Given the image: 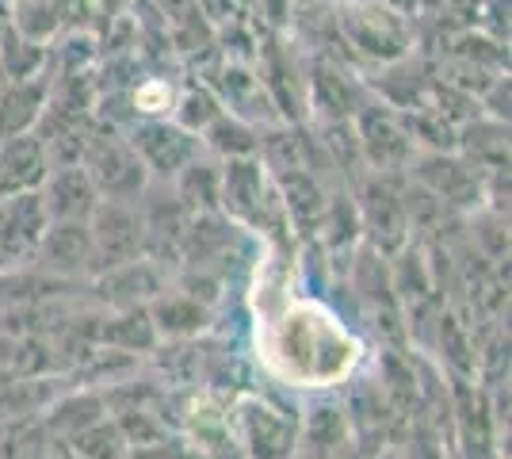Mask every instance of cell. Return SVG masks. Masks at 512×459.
Wrapping results in <instances>:
<instances>
[{"instance_id":"e0dca14e","label":"cell","mask_w":512,"mask_h":459,"mask_svg":"<svg viewBox=\"0 0 512 459\" xmlns=\"http://www.w3.org/2000/svg\"><path fill=\"white\" fill-rule=\"evenodd\" d=\"M146 314H150L157 341H199V333L211 326V306H203L172 284L146 306Z\"/></svg>"},{"instance_id":"4fadbf2b","label":"cell","mask_w":512,"mask_h":459,"mask_svg":"<svg viewBox=\"0 0 512 459\" xmlns=\"http://www.w3.org/2000/svg\"><path fill=\"white\" fill-rule=\"evenodd\" d=\"M88 287H92V299L100 303V310H130V306H150L169 287V272L161 264H153L150 257H142V261L96 272Z\"/></svg>"},{"instance_id":"8992f818","label":"cell","mask_w":512,"mask_h":459,"mask_svg":"<svg viewBox=\"0 0 512 459\" xmlns=\"http://www.w3.org/2000/svg\"><path fill=\"white\" fill-rule=\"evenodd\" d=\"M81 165H85L88 180L96 184L100 199H127V203H134L150 188V176L142 169L138 153L130 150L127 134L115 131V127H104V123H96V134L88 142Z\"/></svg>"},{"instance_id":"7c38bea8","label":"cell","mask_w":512,"mask_h":459,"mask_svg":"<svg viewBox=\"0 0 512 459\" xmlns=\"http://www.w3.org/2000/svg\"><path fill=\"white\" fill-rule=\"evenodd\" d=\"M46 226H50V219H46L39 192L0 199V276L20 272L35 261V249L43 241Z\"/></svg>"},{"instance_id":"3957f363","label":"cell","mask_w":512,"mask_h":459,"mask_svg":"<svg viewBox=\"0 0 512 459\" xmlns=\"http://www.w3.org/2000/svg\"><path fill=\"white\" fill-rule=\"evenodd\" d=\"M234 440L241 459H295L299 456V414L268 394H245L234 402Z\"/></svg>"},{"instance_id":"ba28073f","label":"cell","mask_w":512,"mask_h":459,"mask_svg":"<svg viewBox=\"0 0 512 459\" xmlns=\"http://www.w3.org/2000/svg\"><path fill=\"white\" fill-rule=\"evenodd\" d=\"M88 245H92V276L119 268V264L146 257V226L138 199H100L96 215L88 219Z\"/></svg>"},{"instance_id":"7402d4cb","label":"cell","mask_w":512,"mask_h":459,"mask_svg":"<svg viewBox=\"0 0 512 459\" xmlns=\"http://www.w3.org/2000/svg\"><path fill=\"white\" fill-rule=\"evenodd\" d=\"M43 429L46 433H54V437L69 440L73 433H81L88 429L92 421H100L107 417V406H104V394L100 391H77V394H65L58 398L50 410H43Z\"/></svg>"},{"instance_id":"52a82bcc","label":"cell","mask_w":512,"mask_h":459,"mask_svg":"<svg viewBox=\"0 0 512 459\" xmlns=\"http://www.w3.org/2000/svg\"><path fill=\"white\" fill-rule=\"evenodd\" d=\"M218 211L234 222L237 230H264L272 226V215H279L272 173L264 169L260 157H237L222 161V196Z\"/></svg>"},{"instance_id":"ffe728a7","label":"cell","mask_w":512,"mask_h":459,"mask_svg":"<svg viewBox=\"0 0 512 459\" xmlns=\"http://www.w3.org/2000/svg\"><path fill=\"white\" fill-rule=\"evenodd\" d=\"M50 96V77H31V81H8L0 88V138L16 134H35Z\"/></svg>"},{"instance_id":"ac0fdd59","label":"cell","mask_w":512,"mask_h":459,"mask_svg":"<svg viewBox=\"0 0 512 459\" xmlns=\"http://www.w3.org/2000/svg\"><path fill=\"white\" fill-rule=\"evenodd\" d=\"M169 192L192 219H199V215H222V211H218V196H222V161H214L211 153H199L192 165H184L180 173L172 176Z\"/></svg>"},{"instance_id":"2e32d148","label":"cell","mask_w":512,"mask_h":459,"mask_svg":"<svg viewBox=\"0 0 512 459\" xmlns=\"http://www.w3.org/2000/svg\"><path fill=\"white\" fill-rule=\"evenodd\" d=\"M50 157L39 134L0 138V199L4 196H35L50 173Z\"/></svg>"},{"instance_id":"cb8c5ba5","label":"cell","mask_w":512,"mask_h":459,"mask_svg":"<svg viewBox=\"0 0 512 459\" xmlns=\"http://www.w3.org/2000/svg\"><path fill=\"white\" fill-rule=\"evenodd\" d=\"M65 448L77 459H127L130 452L123 433H119V425H115V417L92 421L88 429H81V433H73V437L65 440Z\"/></svg>"},{"instance_id":"d6986e66","label":"cell","mask_w":512,"mask_h":459,"mask_svg":"<svg viewBox=\"0 0 512 459\" xmlns=\"http://www.w3.org/2000/svg\"><path fill=\"white\" fill-rule=\"evenodd\" d=\"M96 349H115L127 356L157 349V333L146 314V306H130V310H100L96 314Z\"/></svg>"},{"instance_id":"9a60e30c","label":"cell","mask_w":512,"mask_h":459,"mask_svg":"<svg viewBox=\"0 0 512 459\" xmlns=\"http://www.w3.org/2000/svg\"><path fill=\"white\" fill-rule=\"evenodd\" d=\"M272 188H276L283 222L295 226L302 238H314L329 203V188L321 184V176L310 169H287V173H272Z\"/></svg>"},{"instance_id":"30bf717a","label":"cell","mask_w":512,"mask_h":459,"mask_svg":"<svg viewBox=\"0 0 512 459\" xmlns=\"http://www.w3.org/2000/svg\"><path fill=\"white\" fill-rule=\"evenodd\" d=\"M123 134H127L130 150L138 153V161H142V169L150 176V184H169L184 165H192L195 157L203 153V142L195 134L184 131V127H176L169 115L134 119L130 131Z\"/></svg>"},{"instance_id":"9c48e42d","label":"cell","mask_w":512,"mask_h":459,"mask_svg":"<svg viewBox=\"0 0 512 459\" xmlns=\"http://www.w3.org/2000/svg\"><path fill=\"white\" fill-rule=\"evenodd\" d=\"M371 100V88L352 73L344 58L314 54L306 66V108L314 123H352L356 111Z\"/></svg>"},{"instance_id":"277c9868","label":"cell","mask_w":512,"mask_h":459,"mask_svg":"<svg viewBox=\"0 0 512 459\" xmlns=\"http://www.w3.org/2000/svg\"><path fill=\"white\" fill-rule=\"evenodd\" d=\"M409 184H417L421 192L444 203L455 215H474L486 211V192H490V173H482L478 165H470L463 153L436 150L417 153L406 173Z\"/></svg>"},{"instance_id":"603a6c76","label":"cell","mask_w":512,"mask_h":459,"mask_svg":"<svg viewBox=\"0 0 512 459\" xmlns=\"http://www.w3.org/2000/svg\"><path fill=\"white\" fill-rule=\"evenodd\" d=\"M222 100H218V92H214L207 81H188V85L180 88L176 96H172V108H169V119L176 127H184L188 134H199L211 127L214 119L222 115Z\"/></svg>"},{"instance_id":"5bb4252c","label":"cell","mask_w":512,"mask_h":459,"mask_svg":"<svg viewBox=\"0 0 512 459\" xmlns=\"http://www.w3.org/2000/svg\"><path fill=\"white\" fill-rule=\"evenodd\" d=\"M39 199H43L50 222H81L85 226L100 207V192L88 180L85 165H54L39 188Z\"/></svg>"},{"instance_id":"7a4b0ae2","label":"cell","mask_w":512,"mask_h":459,"mask_svg":"<svg viewBox=\"0 0 512 459\" xmlns=\"http://www.w3.org/2000/svg\"><path fill=\"white\" fill-rule=\"evenodd\" d=\"M348 188H352L356 211H360L363 245H371L383 257H394L398 249H406L409 241H413L406 207V176L363 173Z\"/></svg>"},{"instance_id":"8fae6325","label":"cell","mask_w":512,"mask_h":459,"mask_svg":"<svg viewBox=\"0 0 512 459\" xmlns=\"http://www.w3.org/2000/svg\"><path fill=\"white\" fill-rule=\"evenodd\" d=\"M46 280L77 287L92 280V245H88V222H50L43 241L35 249V261L27 264Z\"/></svg>"},{"instance_id":"6da1fadb","label":"cell","mask_w":512,"mask_h":459,"mask_svg":"<svg viewBox=\"0 0 512 459\" xmlns=\"http://www.w3.org/2000/svg\"><path fill=\"white\" fill-rule=\"evenodd\" d=\"M333 23L341 46H348V58H360L379 69L413 54L417 43L413 12L398 8L394 0H341Z\"/></svg>"},{"instance_id":"d4e9b609","label":"cell","mask_w":512,"mask_h":459,"mask_svg":"<svg viewBox=\"0 0 512 459\" xmlns=\"http://www.w3.org/2000/svg\"><path fill=\"white\" fill-rule=\"evenodd\" d=\"M4 85H8V81H4V73H0V88H4Z\"/></svg>"},{"instance_id":"5b68a950","label":"cell","mask_w":512,"mask_h":459,"mask_svg":"<svg viewBox=\"0 0 512 459\" xmlns=\"http://www.w3.org/2000/svg\"><path fill=\"white\" fill-rule=\"evenodd\" d=\"M352 134H356V150H360L363 173H386V176H406L417 146L409 134L402 111L386 108L383 100H367L356 119H352Z\"/></svg>"},{"instance_id":"44dd1931","label":"cell","mask_w":512,"mask_h":459,"mask_svg":"<svg viewBox=\"0 0 512 459\" xmlns=\"http://www.w3.org/2000/svg\"><path fill=\"white\" fill-rule=\"evenodd\" d=\"M203 153H211L214 161H237V157H256L260 150V127L249 119H241L234 111H222L207 131L199 134Z\"/></svg>"}]
</instances>
